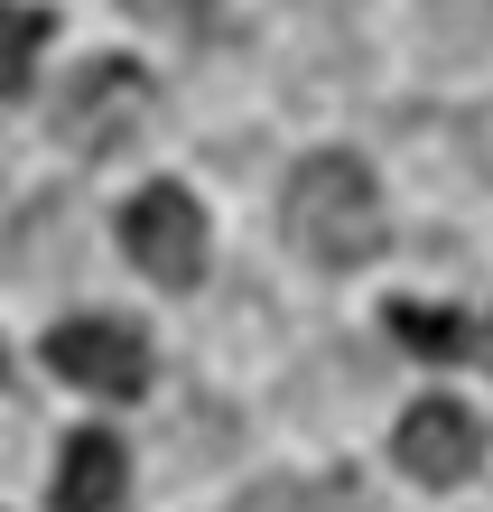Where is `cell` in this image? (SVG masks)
<instances>
[{
  "mask_svg": "<svg viewBox=\"0 0 493 512\" xmlns=\"http://www.w3.org/2000/svg\"><path fill=\"white\" fill-rule=\"evenodd\" d=\"M280 233L317 261V270H354V261H373L382 252V187H373V168L345 159V149H317V159H298L289 168V187H280Z\"/></svg>",
  "mask_w": 493,
  "mask_h": 512,
  "instance_id": "6da1fadb",
  "label": "cell"
},
{
  "mask_svg": "<svg viewBox=\"0 0 493 512\" xmlns=\"http://www.w3.org/2000/svg\"><path fill=\"white\" fill-rule=\"evenodd\" d=\"M149 112H159V94H149V75L131 56H84L47 122H56V140H66L75 159H112V149H131L149 131Z\"/></svg>",
  "mask_w": 493,
  "mask_h": 512,
  "instance_id": "7a4b0ae2",
  "label": "cell"
},
{
  "mask_svg": "<svg viewBox=\"0 0 493 512\" xmlns=\"http://www.w3.org/2000/svg\"><path fill=\"white\" fill-rule=\"evenodd\" d=\"M47 373L94 401H131V391H149V336L131 317H66L47 326Z\"/></svg>",
  "mask_w": 493,
  "mask_h": 512,
  "instance_id": "3957f363",
  "label": "cell"
},
{
  "mask_svg": "<svg viewBox=\"0 0 493 512\" xmlns=\"http://www.w3.org/2000/svg\"><path fill=\"white\" fill-rule=\"evenodd\" d=\"M121 252H131L159 289H196L205 270V205L187 187H140L121 205Z\"/></svg>",
  "mask_w": 493,
  "mask_h": 512,
  "instance_id": "277c9868",
  "label": "cell"
},
{
  "mask_svg": "<svg viewBox=\"0 0 493 512\" xmlns=\"http://www.w3.org/2000/svg\"><path fill=\"white\" fill-rule=\"evenodd\" d=\"M391 457H400L410 485H438V494H447V485H466V475L484 466V419H475L466 401H447V391H428V401L400 410Z\"/></svg>",
  "mask_w": 493,
  "mask_h": 512,
  "instance_id": "5b68a950",
  "label": "cell"
},
{
  "mask_svg": "<svg viewBox=\"0 0 493 512\" xmlns=\"http://www.w3.org/2000/svg\"><path fill=\"white\" fill-rule=\"evenodd\" d=\"M121 485H131V447L112 429H75L56 447V475H47V503L56 512H121Z\"/></svg>",
  "mask_w": 493,
  "mask_h": 512,
  "instance_id": "8992f818",
  "label": "cell"
},
{
  "mask_svg": "<svg viewBox=\"0 0 493 512\" xmlns=\"http://www.w3.org/2000/svg\"><path fill=\"white\" fill-rule=\"evenodd\" d=\"M38 47H47V10H28V0H0V94H28V75H38Z\"/></svg>",
  "mask_w": 493,
  "mask_h": 512,
  "instance_id": "52a82bcc",
  "label": "cell"
},
{
  "mask_svg": "<svg viewBox=\"0 0 493 512\" xmlns=\"http://www.w3.org/2000/svg\"><path fill=\"white\" fill-rule=\"evenodd\" d=\"M121 10H131L140 28H205L214 0H121Z\"/></svg>",
  "mask_w": 493,
  "mask_h": 512,
  "instance_id": "ba28073f",
  "label": "cell"
},
{
  "mask_svg": "<svg viewBox=\"0 0 493 512\" xmlns=\"http://www.w3.org/2000/svg\"><path fill=\"white\" fill-rule=\"evenodd\" d=\"M0 373H10V364H0Z\"/></svg>",
  "mask_w": 493,
  "mask_h": 512,
  "instance_id": "9c48e42d",
  "label": "cell"
}]
</instances>
